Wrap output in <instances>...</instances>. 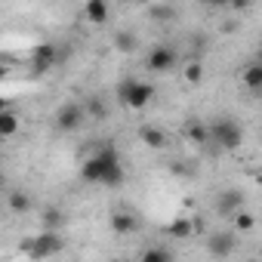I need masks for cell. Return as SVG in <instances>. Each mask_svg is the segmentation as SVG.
Returning <instances> with one entry per match:
<instances>
[{
	"instance_id": "cell-7",
	"label": "cell",
	"mask_w": 262,
	"mask_h": 262,
	"mask_svg": "<svg viewBox=\"0 0 262 262\" xmlns=\"http://www.w3.org/2000/svg\"><path fill=\"white\" fill-rule=\"evenodd\" d=\"M234 247H237V234L234 231H213L207 237V253L213 259H228L234 253Z\"/></svg>"
},
{
	"instance_id": "cell-13",
	"label": "cell",
	"mask_w": 262,
	"mask_h": 262,
	"mask_svg": "<svg viewBox=\"0 0 262 262\" xmlns=\"http://www.w3.org/2000/svg\"><path fill=\"white\" fill-rule=\"evenodd\" d=\"M167 237H173V241H188L191 234H194V219H188V216H179V219H173V222H167Z\"/></svg>"
},
{
	"instance_id": "cell-9",
	"label": "cell",
	"mask_w": 262,
	"mask_h": 262,
	"mask_svg": "<svg viewBox=\"0 0 262 262\" xmlns=\"http://www.w3.org/2000/svg\"><path fill=\"white\" fill-rule=\"evenodd\" d=\"M108 225H111L114 234H133V231L139 228V219H136L133 213H126V210H114V213L108 216Z\"/></svg>"
},
{
	"instance_id": "cell-12",
	"label": "cell",
	"mask_w": 262,
	"mask_h": 262,
	"mask_svg": "<svg viewBox=\"0 0 262 262\" xmlns=\"http://www.w3.org/2000/svg\"><path fill=\"white\" fill-rule=\"evenodd\" d=\"M139 139H142L145 148H151V151H161V148L170 145V136L164 133V129H158V126H142V129H139Z\"/></svg>"
},
{
	"instance_id": "cell-17",
	"label": "cell",
	"mask_w": 262,
	"mask_h": 262,
	"mask_svg": "<svg viewBox=\"0 0 262 262\" xmlns=\"http://www.w3.org/2000/svg\"><path fill=\"white\" fill-rule=\"evenodd\" d=\"M7 207H10V213H28L31 210V194L28 191H22V188H16V191H10V198H7Z\"/></svg>"
},
{
	"instance_id": "cell-23",
	"label": "cell",
	"mask_w": 262,
	"mask_h": 262,
	"mask_svg": "<svg viewBox=\"0 0 262 262\" xmlns=\"http://www.w3.org/2000/svg\"><path fill=\"white\" fill-rule=\"evenodd\" d=\"M231 219H234V228H237V231H253V228H256V216L247 213V210H237Z\"/></svg>"
},
{
	"instance_id": "cell-21",
	"label": "cell",
	"mask_w": 262,
	"mask_h": 262,
	"mask_svg": "<svg viewBox=\"0 0 262 262\" xmlns=\"http://www.w3.org/2000/svg\"><path fill=\"white\" fill-rule=\"evenodd\" d=\"M148 16H151L155 22H173V19H176V7H170V4H155V7H148Z\"/></svg>"
},
{
	"instance_id": "cell-6",
	"label": "cell",
	"mask_w": 262,
	"mask_h": 262,
	"mask_svg": "<svg viewBox=\"0 0 262 262\" xmlns=\"http://www.w3.org/2000/svg\"><path fill=\"white\" fill-rule=\"evenodd\" d=\"M53 123H56V129H59V133H74V129H80V126L86 123L83 105H77V102H65V105L56 111Z\"/></svg>"
},
{
	"instance_id": "cell-20",
	"label": "cell",
	"mask_w": 262,
	"mask_h": 262,
	"mask_svg": "<svg viewBox=\"0 0 262 262\" xmlns=\"http://www.w3.org/2000/svg\"><path fill=\"white\" fill-rule=\"evenodd\" d=\"M176 256H173V250L170 247H148L142 256H139V262H173Z\"/></svg>"
},
{
	"instance_id": "cell-19",
	"label": "cell",
	"mask_w": 262,
	"mask_h": 262,
	"mask_svg": "<svg viewBox=\"0 0 262 262\" xmlns=\"http://www.w3.org/2000/svg\"><path fill=\"white\" fill-rule=\"evenodd\" d=\"M241 80L256 93L259 86H262V62H250L247 68H244V74H241Z\"/></svg>"
},
{
	"instance_id": "cell-2",
	"label": "cell",
	"mask_w": 262,
	"mask_h": 262,
	"mask_svg": "<svg viewBox=\"0 0 262 262\" xmlns=\"http://www.w3.org/2000/svg\"><path fill=\"white\" fill-rule=\"evenodd\" d=\"M241 142H244V129L237 120L219 117V120L207 123V145H213L216 151H237Z\"/></svg>"
},
{
	"instance_id": "cell-18",
	"label": "cell",
	"mask_w": 262,
	"mask_h": 262,
	"mask_svg": "<svg viewBox=\"0 0 262 262\" xmlns=\"http://www.w3.org/2000/svg\"><path fill=\"white\" fill-rule=\"evenodd\" d=\"M19 133V114L16 111H0V139H10Z\"/></svg>"
},
{
	"instance_id": "cell-8",
	"label": "cell",
	"mask_w": 262,
	"mask_h": 262,
	"mask_svg": "<svg viewBox=\"0 0 262 262\" xmlns=\"http://www.w3.org/2000/svg\"><path fill=\"white\" fill-rule=\"evenodd\" d=\"M59 62V47L56 43H37L31 53V74H47Z\"/></svg>"
},
{
	"instance_id": "cell-16",
	"label": "cell",
	"mask_w": 262,
	"mask_h": 262,
	"mask_svg": "<svg viewBox=\"0 0 262 262\" xmlns=\"http://www.w3.org/2000/svg\"><path fill=\"white\" fill-rule=\"evenodd\" d=\"M182 133H185L188 142H194V145H207V123H201V120H185Z\"/></svg>"
},
{
	"instance_id": "cell-10",
	"label": "cell",
	"mask_w": 262,
	"mask_h": 262,
	"mask_svg": "<svg viewBox=\"0 0 262 262\" xmlns=\"http://www.w3.org/2000/svg\"><path fill=\"white\" fill-rule=\"evenodd\" d=\"M216 210H219L222 216H234L237 210H244V191L225 188V191L219 194V201H216Z\"/></svg>"
},
{
	"instance_id": "cell-25",
	"label": "cell",
	"mask_w": 262,
	"mask_h": 262,
	"mask_svg": "<svg viewBox=\"0 0 262 262\" xmlns=\"http://www.w3.org/2000/svg\"><path fill=\"white\" fill-rule=\"evenodd\" d=\"M4 188H7V173L0 170V191H4Z\"/></svg>"
},
{
	"instance_id": "cell-27",
	"label": "cell",
	"mask_w": 262,
	"mask_h": 262,
	"mask_svg": "<svg viewBox=\"0 0 262 262\" xmlns=\"http://www.w3.org/2000/svg\"><path fill=\"white\" fill-rule=\"evenodd\" d=\"M0 111H7V99L4 96H0Z\"/></svg>"
},
{
	"instance_id": "cell-28",
	"label": "cell",
	"mask_w": 262,
	"mask_h": 262,
	"mask_svg": "<svg viewBox=\"0 0 262 262\" xmlns=\"http://www.w3.org/2000/svg\"><path fill=\"white\" fill-rule=\"evenodd\" d=\"M108 262H120V259H108Z\"/></svg>"
},
{
	"instance_id": "cell-1",
	"label": "cell",
	"mask_w": 262,
	"mask_h": 262,
	"mask_svg": "<svg viewBox=\"0 0 262 262\" xmlns=\"http://www.w3.org/2000/svg\"><path fill=\"white\" fill-rule=\"evenodd\" d=\"M80 179L93 182V185H108V188H120L126 173L120 164V151L114 145H102L99 151H93L83 164H80Z\"/></svg>"
},
{
	"instance_id": "cell-22",
	"label": "cell",
	"mask_w": 262,
	"mask_h": 262,
	"mask_svg": "<svg viewBox=\"0 0 262 262\" xmlns=\"http://www.w3.org/2000/svg\"><path fill=\"white\" fill-rule=\"evenodd\" d=\"M83 114H90V120H102V117L108 114V108H105V102H102L99 96H90L86 105H83Z\"/></svg>"
},
{
	"instance_id": "cell-14",
	"label": "cell",
	"mask_w": 262,
	"mask_h": 262,
	"mask_svg": "<svg viewBox=\"0 0 262 262\" xmlns=\"http://www.w3.org/2000/svg\"><path fill=\"white\" fill-rule=\"evenodd\" d=\"M114 50H117V53H136V50H139V34L126 31V28L114 31Z\"/></svg>"
},
{
	"instance_id": "cell-26",
	"label": "cell",
	"mask_w": 262,
	"mask_h": 262,
	"mask_svg": "<svg viewBox=\"0 0 262 262\" xmlns=\"http://www.w3.org/2000/svg\"><path fill=\"white\" fill-rule=\"evenodd\" d=\"M7 74H10V68H7V65H0V80H4Z\"/></svg>"
},
{
	"instance_id": "cell-5",
	"label": "cell",
	"mask_w": 262,
	"mask_h": 262,
	"mask_svg": "<svg viewBox=\"0 0 262 262\" xmlns=\"http://www.w3.org/2000/svg\"><path fill=\"white\" fill-rule=\"evenodd\" d=\"M176 62H179V53H176V47H170V43H158V47H151V50H148V59H145L148 71H155V74H167V71H173Z\"/></svg>"
},
{
	"instance_id": "cell-15",
	"label": "cell",
	"mask_w": 262,
	"mask_h": 262,
	"mask_svg": "<svg viewBox=\"0 0 262 262\" xmlns=\"http://www.w3.org/2000/svg\"><path fill=\"white\" fill-rule=\"evenodd\" d=\"M83 16L93 25H105L108 22V4H105V0H90V4L83 7Z\"/></svg>"
},
{
	"instance_id": "cell-3",
	"label": "cell",
	"mask_w": 262,
	"mask_h": 262,
	"mask_svg": "<svg viewBox=\"0 0 262 262\" xmlns=\"http://www.w3.org/2000/svg\"><path fill=\"white\" fill-rule=\"evenodd\" d=\"M114 99H117L123 108L139 111V108H145V105L155 99V86H151L148 80H139V77H123V80L117 83V90H114Z\"/></svg>"
},
{
	"instance_id": "cell-4",
	"label": "cell",
	"mask_w": 262,
	"mask_h": 262,
	"mask_svg": "<svg viewBox=\"0 0 262 262\" xmlns=\"http://www.w3.org/2000/svg\"><path fill=\"white\" fill-rule=\"evenodd\" d=\"M62 250H65L62 231H40L37 237H31L28 256H31V259H50V256H56V253H62Z\"/></svg>"
},
{
	"instance_id": "cell-11",
	"label": "cell",
	"mask_w": 262,
	"mask_h": 262,
	"mask_svg": "<svg viewBox=\"0 0 262 262\" xmlns=\"http://www.w3.org/2000/svg\"><path fill=\"white\" fill-rule=\"evenodd\" d=\"M65 222H68V213H65L62 207H43V213H40L43 231H62Z\"/></svg>"
},
{
	"instance_id": "cell-24",
	"label": "cell",
	"mask_w": 262,
	"mask_h": 262,
	"mask_svg": "<svg viewBox=\"0 0 262 262\" xmlns=\"http://www.w3.org/2000/svg\"><path fill=\"white\" fill-rule=\"evenodd\" d=\"M201 77H204V65L201 62H188L185 65V80L188 83H201Z\"/></svg>"
}]
</instances>
